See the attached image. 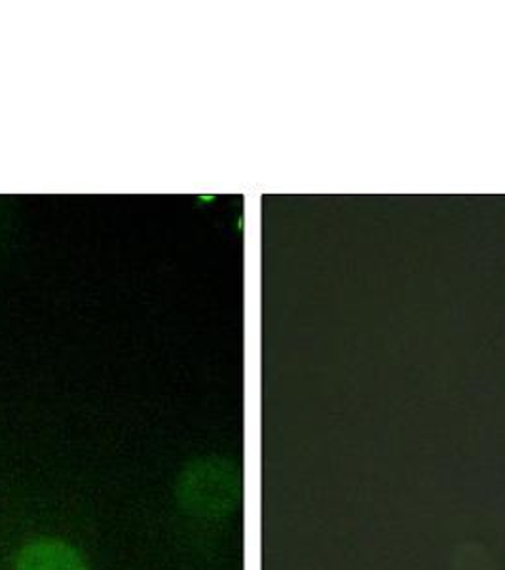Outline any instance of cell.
<instances>
[{
	"label": "cell",
	"instance_id": "6da1fadb",
	"mask_svg": "<svg viewBox=\"0 0 505 570\" xmlns=\"http://www.w3.org/2000/svg\"><path fill=\"white\" fill-rule=\"evenodd\" d=\"M16 570H88L77 548L58 538H39L27 542L13 561Z\"/></svg>",
	"mask_w": 505,
	"mask_h": 570
}]
</instances>
